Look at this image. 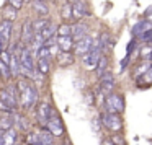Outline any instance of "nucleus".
I'll use <instances>...</instances> for the list:
<instances>
[{"label":"nucleus","mask_w":152,"mask_h":145,"mask_svg":"<svg viewBox=\"0 0 152 145\" xmlns=\"http://www.w3.org/2000/svg\"><path fill=\"white\" fill-rule=\"evenodd\" d=\"M17 91H18V98H20L21 108L23 109H34L39 104V91L34 86V83H31L30 80L21 78L17 82Z\"/></svg>","instance_id":"obj_1"},{"label":"nucleus","mask_w":152,"mask_h":145,"mask_svg":"<svg viewBox=\"0 0 152 145\" xmlns=\"http://www.w3.org/2000/svg\"><path fill=\"white\" fill-rule=\"evenodd\" d=\"M103 108H105V112H111V114H121L124 111L126 104H124V98L119 93H111L105 98V103H103Z\"/></svg>","instance_id":"obj_2"},{"label":"nucleus","mask_w":152,"mask_h":145,"mask_svg":"<svg viewBox=\"0 0 152 145\" xmlns=\"http://www.w3.org/2000/svg\"><path fill=\"white\" fill-rule=\"evenodd\" d=\"M100 119H102V125L111 134H116V132L123 130V119L119 114H111V112H103L100 114Z\"/></svg>","instance_id":"obj_3"},{"label":"nucleus","mask_w":152,"mask_h":145,"mask_svg":"<svg viewBox=\"0 0 152 145\" xmlns=\"http://www.w3.org/2000/svg\"><path fill=\"white\" fill-rule=\"evenodd\" d=\"M0 101L5 103L8 108H12L13 111H17L18 106H20V98H18V91L13 86H8V88H0Z\"/></svg>","instance_id":"obj_4"},{"label":"nucleus","mask_w":152,"mask_h":145,"mask_svg":"<svg viewBox=\"0 0 152 145\" xmlns=\"http://www.w3.org/2000/svg\"><path fill=\"white\" fill-rule=\"evenodd\" d=\"M53 116H54V109L48 101H43L36 106V121L39 122L41 127H46Z\"/></svg>","instance_id":"obj_5"},{"label":"nucleus","mask_w":152,"mask_h":145,"mask_svg":"<svg viewBox=\"0 0 152 145\" xmlns=\"http://www.w3.org/2000/svg\"><path fill=\"white\" fill-rule=\"evenodd\" d=\"M44 129H48V132H51L56 138H62L64 135H66V129H64L62 119L57 114H54L53 117H51V121L48 122V125Z\"/></svg>","instance_id":"obj_6"},{"label":"nucleus","mask_w":152,"mask_h":145,"mask_svg":"<svg viewBox=\"0 0 152 145\" xmlns=\"http://www.w3.org/2000/svg\"><path fill=\"white\" fill-rule=\"evenodd\" d=\"M92 47H93V39L90 36H85L83 39H80V41H77V43H75L74 54L79 56V57H85L87 54L92 51Z\"/></svg>","instance_id":"obj_7"},{"label":"nucleus","mask_w":152,"mask_h":145,"mask_svg":"<svg viewBox=\"0 0 152 145\" xmlns=\"http://www.w3.org/2000/svg\"><path fill=\"white\" fill-rule=\"evenodd\" d=\"M87 15H90V7H88V2H87V0H80V2H77V4L72 5L74 20L80 21V20H83Z\"/></svg>","instance_id":"obj_8"},{"label":"nucleus","mask_w":152,"mask_h":145,"mask_svg":"<svg viewBox=\"0 0 152 145\" xmlns=\"http://www.w3.org/2000/svg\"><path fill=\"white\" fill-rule=\"evenodd\" d=\"M12 31H13V26H12V21H0V41L4 44V47L10 46V39H12Z\"/></svg>","instance_id":"obj_9"},{"label":"nucleus","mask_w":152,"mask_h":145,"mask_svg":"<svg viewBox=\"0 0 152 145\" xmlns=\"http://www.w3.org/2000/svg\"><path fill=\"white\" fill-rule=\"evenodd\" d=\"M113 90H115V77H113V73L108 72L100 78V91L108 96L113 93Z\"/></svg>","instance_id":"obj_10"},{"label":"nucleus","mask_w":152,"mask_h":145,"mask_svg":"<svg viewBox=\"0 0 152 145\" xmlns=\"http://www.w3.org/2000/svg\"><path fill=\"white\" fill-rule=\"evenodd\" d=\"M57 47L61 52H72L75 47V41L72 36H57Z\"/></svg>","instance_id":"obj_11"},{"label":"nucleus","mask_w":152,"mask_h":145,"mask_svg":"<svg viewBox=\"0 0 152 145\" xmlns=\"http://www.w3.org/2000/svg\"><path fill=\"white\" fill-rule=\"evenodd\" d=\"M87 31H88V26H87L85 23H82V21H77V23H74L72 25V38H74V41H80V39H83L85 36H88L87 34Z\"/></svg>","instance_id":"obj_12"},{"label":"nucleus","mask_w":152,"mask_h":145,"mask_svg":"<svg viewBox=\"0 0 152 145\" xmlns=\"http://www.w3.org/2000/svg\"><path fill=\"white\" fill-rule=\"evenodd\" d=\"M34 38V31H33V21L26 20L23 23V33H21V43L26 46V44H31Z\"/></svg>","instance_id":"obj_13"},{"label":"nucleus","mask_w":152,"mask_h":145,"mask_svg":"<svg viewBox=\"0 0 152 145\" xmlns=\"http://www.w3.org/2000/svg\"><path fill=\"white\" fill-rule=\"evenodd\" d=\"M152 30V21L149 20H141L139 23L134 25V28H132V36L134 38H141L144 33H147V31Z\"/></svg>","instance_id":"obj_14"},{"label":"nucleus","mask_w":152,"mask_h":145,"mask_svg":"<svg viewBox=\"0 0 152 145\" xmlns=\"http://www.w3.org/2000/svg\"><path fill=\"white\" fill-rule=\"evenodd\" d=\"M38 145H57L56 137L51 132H48V129H41L38 132Z\"/></svg>","instance_id":"obj_15"},{"label":"nucleus","mask_w":152,"mask_h":145,"mask_svg":"<svg viewBox=\"0 0 152 145\" xmlns=\"http://www.w3.org/2000/svg\"><path fill=\"white\" fill-rule=\"evenodd\" d=\"M75 62V54L72 52H59L57 54V64L61 67H70Z\"/></svg>","instance_id":"obj_16"},{"label":"nucleus","mask_w":152,"mask_h":145,"mask_svg":"<svg viewBox=\"0 0 152 145\" xmlns=\"http://www.w3.org/2000/svg\"><path fill=\"white\" fill-rule=\"evenodd\" d=\"M15 127V121H13V114H2L0 116V130H10Z\"/></svg>","instance_id":"obj_17"},{"label":"nucleus","mask_w":152,"mask_h":145,"mask_svg":"<svg viewBox=\"0 0 152 145\" xmlns=\"http://www.w3.org/2000/svg\"><path fill=\"white\" fill-rule=\"evenodd\" d=\"M33 10L36 12L38 15H41V17H48V15H49V7H48V4L44 0H34Z\"/></svg>","instance_id":"obj_18"},{"label":"nucleus","mask_w":152,"mask_h":145,"mask_svg":"<svg viewBox=\"0 0 152 145\" xmlns=\"http://www.w3.org/2000/svg\"><path fill=\"white\" fill-rule=\"evenodd\" d=\"M51 23H53V21H51L49 18H36V20L33 21V31H34V34L41 33V31H43L46 26H49Z\"/></svg>","instance_id":"obj_19"},{"label":"nucleus","mask_w":152,"mask_h":145,"mask_svg":"<svg viewBox=\"0 0 152 145\" xmlns=\"http://www.w3.org/2000/svg\"><path fill=\"white\" fill-rule=\"evenodd\" d=\"M105 73H108V57L102 56L98 65H96V75H98V78H102Z\"/></svg>","instance_id":"obj_20"},{"label":"nucleus","mask_w":152,"mask_h":145,"mask_svg":"<svg viewBox=\"0 0 152 145\" xmlns=\"http://www.w3.org/2000/svg\"><path fill=\"white\" fill-rule=\"evenodd\" d=\"M17 8H13L12 5H5L4 10H2V13H4V18L7 21H15L17 20Z\"/></svg>","instance_id":"obj_21"},{"label":"nucleus","mask_w":152,"mask_h":145,"mask_svg":"<svg viewBox=\"0 0 152 145\" xmlns=\"http://www.w3.org/2000/svg\"><path fill=\"white\" fill-rule=\"evenodd\" d=\"M56 33H57V26H54V25L51 23L49 26H46V28H44V30L39 33V34H41V38L44 39V43H46L48 39H51V38L56 36Z\"/></svg>","instance_id":"obj_22"},{"label":"nucleus","mask_w":152,"mask_h":145,"mask_svg":"<svg viewBox=\"0 0 152 145\" xmlns=\"http://www.w3.org/2000/svg\"><path fill=\"white\" fill-rule=\"evenodd\" d=\"M18 140V129H10L5 132V145H15Z\"/></svg>","instance_id":"obj_23"},{"label":"nucleus","mask_w":152,"mask_h":145,"mask_svg":"<svg viewBox=\"0 0 152 145\" xmlns=\"http://www.w3.org/2000/svg\"><path fill=\"white\" fill-rule=\"evenodd\" d=\"M36 70L41 73V75H46V73H49V70H51L49 60H48V59H38V62H36Z\"/></svg>","instance_id":"obj_24"},{"label":"nucleus","mask_w":152,"mask_h":145,"mask_svg":"<svg viewBox=\"0 0 152 145\" xmlns=\"http://www.w3.org/2000/svg\"><path fill=\"white\" fill-rule=\"evenodd\" d=\"M51 57H53V52H51V47H48V46H41L36 51V59H48L49 60Z\"/></svg>","instance_id":"obj_25"},{"label":"nucleus","mask_w":152,"mask_h":145,"mask_svg":"<svg viewBox=\"0 0 152 145\" xmlns=\"http://www.w3.org/2000/svg\"><path fill=\"white\" fill-rule=\"evenodd\" d=\"M57 36H72V25L62 23L61 26H57Z\"/></svg>","instance_id":"obj_26"},{"label":"nucleus","mask_w":152,"mask_h":145,"mask_svg":"<svg viewBox=\"0 0 152 145\" xmlns=\"http://www.w3.org/2000/svg\"><path fill=\"white\" fill-rule=\"evenodd\" d=\"M13 121L17 122L18 129H21V130H26L28 129V121L25 117H21L20 114H13Z\"/></svg>","instance_id":"obj_27"},{"label":"nucleus","mask_w":152,"mask_h":145,"mask_svg":"<svg viewBox=\"0 0 152 145\" xmlns=\"http://www.w3.org/2000/svg\"><path fill=\"white\" fill-rule=\"evenodd\" d=\"M61 15H62L64 20H74V17H72V5L70 4L64 5L62 10H61Z\"/></svg>","instance_id":"obj_28"},{"label":"nucleus","mask_w":152,"mask_h":145,"mask_svg":"<svg viewBox=\"0 0 152 145\" xmlns=\"http://www.w3.org/2000/svg\"><path fill=\"white\" fill-rule=\"evenodd\" d=\"M139 56H141L142 59H151V56H152V46L144 44V46L139 49Z\"/></svg>","instance_id":"obj_29"},{"label":"nucleus","mask_w":152,"mask_h":145,"mask_svg":"<svg viewBox=\"0 0 152 145\" xmlns=\"http://www.w3.org/2000/svg\"><path fill=\"white\" fill-rule=\"evenodd\" d=\"M0 75L4 77V78H10V77H13V75H12L10 67H8L7 64H4L2 60H0Z\"/></svg>","instance_id":"obj_30"},{"label":"nucleus","mask_w":152,"mask_h":145,"mask_svg":"<svg viewBox=\"0 0 152 145\" xmlns=\"http://www.w3.org/2000/svg\"><path fill=\"white\" fill-rule=\"evenodd\" d=\"M8 4H10L13 8H17V10H20V8L23 7L25 0H8Z\"/></svg>","instance_id":"obj_31"},{"label":"nucleus","mask_w":152,"mask_h":145,"mask_svg":"<svg viewBox=\"0 0 152 145\" xmlns=\"http://www.w3.org/2000/svg\"><path fill=\"white\" fill-rule=\"evenodd\" d=\"M139 39L144 41V43H151V41H152V30H151V31H147V33H144L141 38H139Z\"/></svg>","instance_id":"obj_32"},{"label":"nucleus","mask_w":152,"mask_h":145,"mask_svg":"<svg viewBox=\"0 0 152 145\" xmlns=\"http://www.w3.org/2000/svg\"><path fill=\"white\" fill-rule=\"evenodd\" d=\"M128 64H129V56H126L124 59L121 60V70H124V67L128 65Z\"/></svg>","instance_id":"obj_33"},{"label":"nucleus","mask_w":152,"mask_h":145,"mask_svg":"<svg viewBox=\"0 0 152 145\" xmlns=\"http://www.w3.org/2000/svg\"><path fill=\"white\" fill-rule=\"evenodd\" d=\"M102 145H115L111 138H102Z\"/></svg>","instance_id":"obj_34"},{"label":"nucleus","mask_w":152,"mask_h":145,"mask_svg":"<svg viewBox=\"0 0 152 145\" xmlns=\"http://www.w3.org/2000/svg\"><path fill=\"white\" fill-rule=\"evenodd\" d=\"M0 145H5V132L0 130Z\"/></svg>","instance_id":"obj_35"},{"label":"nucleus","mask_w":152,"mask_h":145,"mask_svg":"<svg viewBox=\"0 0 152 145\" xmlns=\"http://www.w3.org/2000/svg\"><path fill=\"white\" fill-rule=\"evenodd\" d=\"M77 2H80V0H67V4H70V5L77 4Z\"/></svg>","instance_id":"obj_36"},{"label":"nucleus","mask_w":152,"mask_h":145,"mask_svg":"<svg viewBox=\"0 0 152 145\" xmlns=\"http://www.w3.org/2000/svg\"><path fill=\"white\" fill-rule=\"evenodd\" d=\"M4 49H5V47H4V44H2V41H0V54L4 52Z\"/></svg>","instance_id":"obj_37"},{"label":"nucleus","mask_w":152,"mask_h":145,"mask_svg":"<svg viewBox=\"0 0 152 145\" xmlns=\"http://www.w3.org/2000/svg\"><path fill=\"white\" fill-rule=\"evenodd\" d=\"M151 13H152V8H149V10L145 12V15H151Z\"/></svg>","instance_id":"obj_38"},{"label":"nucleus","mask_w":152,"mask_h":145,"mask_svg":"<svg viewBox=\"0 0 152 145\" xmlns=\"http://www.w3.org/2000/svg\"><path fill=\"white\" fill-rule=\"evenodd\" d=\"M149 60H151V62H152V56H151V59H149Z\"/></svg>","instance_id":"obj_39"},{"label":"nucleus","mask_w":152,"mask_h":145,"mask_svg":"<svg viewBox=\"0 0 152 145\" xmlns=\"http://www.w3.org/2000/svg\"><path fill=\"white\" fill-rule=\"evenodd\" d=\"M15 145H17V144H15Z\"/></svg>","instance_id":"obj_40"}]
</instances>
